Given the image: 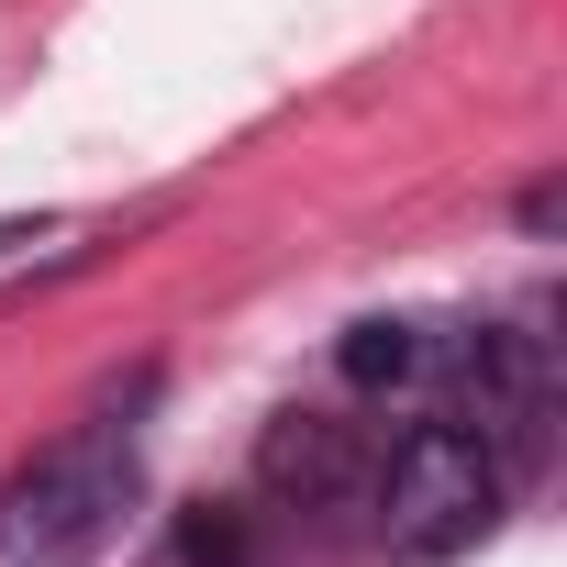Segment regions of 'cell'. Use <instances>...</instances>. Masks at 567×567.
Here are the masks:
<instances>
[{
	"label": "cell",
	"instance_id": "cell-5",
	"mask_svg": "<svg viewBox=\"0 0 567 567\" xmlns=\"http://www.w3.org/2000/svg\"><path fill=\"white\" fill-rule=\"evenodd\" d=\"M178 556H189V567H245V523H234V512H212V501H200V512H189V523H178Z\"/></svg>",
	"mask_w": 567,
	"mask_h": 567
},
{
	"label": "cell",
	"instance_id": "cell-2",
	"mask_svg": "<svg viewBox=\"0 0 567 567\" xmlns=\"http://www.w3.org/2000/svg\"><path fill=\"white\" fill-rule=\"evenodd\" d=\"M134 512V423L56 434L12 489H0V567H79Z\"/></svg>",
	"mask_w": 567,
	"mask_h": 567
},
{
	"label": "cell",
	"instance_id": "cell-3",
	"mask_svg": "<svg viewBox=\"0 0 567 567\" xmlns=\"http://www.w3.org/2000/svg\"><path fill=\"white\" fill-rule=\"evenodd\" d=\"M256 478H267L278 501L323 512V501H346V489L368 478V445H357V423H334V412H278L267 445H256Z\"/></svg>",
	"mask_w": 567,
	"mask_h": 567
},
{
	"label": "cell",
	"instance_id": "cell-1",
	"mask_svg": "<svg viewBox=\"0 0 567 567\" xmlns=\"http://www.w3.org/2000/svg\"><path fill=\"white\" fill-rule=\"evenodd\" d=\"M501 489H512V467H501L456 412L412 423V434L368 467V512H379V545H390L401 567H445V556H467V545L501 523Z\"/></svg>",
	"mask_w": 567,
	"mask_h": 567
},
{
	"label": "cell",
	"instance_id": "cell-4",
	"mask_svg": "<svg viewBox=\"0 0 567 567\" xmlns=\"http://www.w3.org/2000/svg\"><path fill=\"white\" fill-rule=\"evenodd\" d=\"M445 323H412V312H379V323H346V346H334V368L357 379V390H423V379H445Z\"/></svg>",
	"mask_w": 567,
	"mask_h": 567
}]
</instances>
